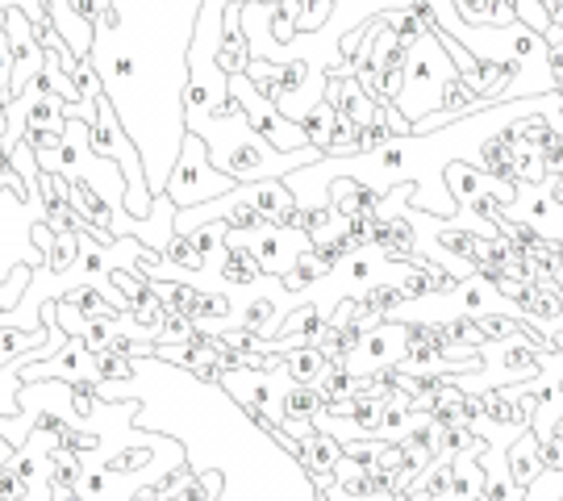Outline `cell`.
<instances>
[{
  "instance_id": "e0dca14e",
  "label": "cell",
  "mask_w": 563,
  "mask_h": 501,
  "mask_svg": "<svg viewBox=\"0 0 563 501\" xmlns=\"http://www.w3.org/2000/svg\"><path fill=\"white\" fill-rule=\"evenodd\" d=\"M246 80L260 88L263 97H280V63L263 59V55H255V59L246 63Z\"/></svg>"
},
{
  "instance_id": "2e32d148",
  "label": "cell",
  "mask_w": 563,
  "mask_h": 501,
  "mask_svg": "<svg viewBox=\"0 0 563 501\" xmlns=\"http://www.w3.org/2000/svg\"><path fill=\"white\" fill-rule=\"evenodd\" d=\"M188 239H192V247H197V255H201L205 263H213V260H222L225 255L230 230H225V221H205V226H197Z\"/></svg>"
},
{
  "instance_id": "7a4b0ae2",
  "label": "cell",
  "mask_w": 563,
  "mask_h": 501,
  "mask_svg": "<svg viewBox=\"0 0 563 501\" xmlns=\"http://www.w3.org/2000/svg\"><path fill=\"white\" fill-rule=\"evenodd\" d=\"M446 76H455V63H451V55L443 51V42L434 39V34L418 39L409 46L405 92H401V100H397V109H401L409 121L434 113V109H439V97H443Z\"/></svg>"
},
{
  "instance_id": "3957f363",
  "label": "cell",
  "mask_w": 563,
  "mask_h": 501,
  "mask_svg": "<svg viewBox=\"0 0 563 501\" xmlns=\"http://www.w3.org/2000/svg\"><path fill=\"white\" fill-rule=\"evenodd\" d=\"M163 193L176 200V209H192V205H205V200H218V197H225V193H234V181L213 167L209 142L188 130L180 142V160L172 167Z\"/></svg>"
},
{
  "instance_id": "30bf717a",
  "label": "cell",
  "mask_w": 563,
  "mask_h": 501,
  "mask_svg": "<svg viewBox=\"0 0 563 501\" xmlns=\"http://www.w3.org/2000/svg\"><path fill=\"white\" fill-rule=\"evenodd\" d=\"M334 363H330V356H325L318 342H305V347H292L288 356H284V372L292 377L297 384H318L330 372Z\"/></svg>"
},
{
  "instance_id": "7402d4cb",
  "label": "cell",
  "mask_w": 563,
  "mask_h": 501,
  "mask_svg": "<svg viewBox=\"0 0 563 501\" xmlns=\"http://www.w3.org/2000/svg\"><path fill=\"white\" fill-rule=\"evenodd\" d=\"M334 18V0H301V34H322Z\"/></svg>"
},
{
  "instance_id": "ac0fdd59",
  "label": "cell",
  "mask_w": 563,
  "mask_h": 501,
  "mask_svg": "<svg viewBox=\"0 0 563 501\" xmlns=\"http://www.w3.org/2000/svg\"><path fill=\"white\" fill-rule=\"evenodd\" d=\"M92 356H97V381H130V377L139 372V363L130 360V356H118V351H109V347L92 351Z\"/></svg>"
},
{
  "instance_id": "44dd1931",
  "label": "cell",
  "mask_w": 563,
  "mask_h": 501,
  "mask_svg": "<svg viewBox=\"0 0 563 501\" xmlns=\"http://www.w3.org/2000/svg\"><path fill=\"white\" fill-rule=\"evenodd\" d=\"M234 318V305L222 293H201L192 305V322H230Z\"/></svg>"
},
{
  "instance_id": "9c48e42d",
  "label": "cell",
  "mask_w": 563,
  "mask_h": 501,
  "mask_svg": "<svg viewBox=\"0 0 563 501\" xmlns=\"http://www.w3.org/2000/svg\"><path fill=\"white\" fill-rule=\"evenodd\" d=\"M484 489H488V472H484L481 456H455L446 501H484Z\"/></svg>"
},
{
  "instance_id": "4316f807",
  "label": "cell",
  "mask_w": 563,
  "mask_h": 501,
  "mask_svg": "<svg viewBox=\"0 0 563 501\" xmlns=\"http://www.w3.org/2000/svg\"><path fill=\"white\" fill-rule=\"evenodd\" d=\"M4 18H9V9H0V30H4Z\"/></svg>"
},
{
  "instance_id": "d4e9b609",
  "label": "cell",
  "mask_w": 563,
  "mask_h": 501,
  "mask_svg": "<svg viewBox=\"0 0 563 501\" xmlns=\"http://www.w3.org/2000/svg\"><path fill=\"white\" fill-rule=\"evenodd\" d=\"M13 460H18V443H13L9 435H4V431H0V472H4V468H9Z\"/></svg>"
},
{
  "instance_id": "5bb4252c",
  "label": "cell",
  "mask_w": 563,
  "mask_h": 501,
  "mask_svg": "<svg viewBox=\"0 0 563 501\" xmlns=\"http://www.w3.org/2000/svg\"><path fill=\"white\" fill-rule=\"evenodd\" d=\"M325 410V393L318 384H288V393H284V418H305L313 422L318 414Z\"/></svg>"
},
{
  "instance_id": "484cf974",
  "label": "cell",
  "mask_w": 563,
  "mask_h": 501,
  "mask_svg": "<svg viewBox=\"0 0 563 501\" xmlns=\"http://www.w3.org/2000/svg\"><path fill=\"white\" fill-rule=\"evenodd\" d=\"M313 501H334L330 493H313Z\"/></svg>"
},
{
  "instance_id": "ffe728a7",
  "label": "cell",
  "mask_w": 563,
  "mask_h": 501,
  "mask_svg": "<svg viewBox=\"0 0 563 501\" xmlns=\"http://www.w3.org/2000/svg\"><path fill=\"white\" fill-rule=\"evenodd\" d=\"M280 318V309H276V301L272 297H255L246 309H242V326L246 330H255V335H263L267 339V326Z\"/></svg>"
},
{
  "instance_id": "4fadbf2b",
  "label": "cell",
  "mask_w": 563,
  "mask_h": 501,
  "mask_svg": "<svg viewBox=\"0 0 563 501\" xmlns=\"http://www.w3.org/2000/svg\"><path fill=\"white\" fill-rule=\"evenodd\" d=\"M330 272H334V268H330V263H325L322 255H318V251L309 247V251H301V255H297V263H292V268L284 272L280 284H284V288H288V293H305L309 284L325 281Z\"/></svg>"
},
{
  "instance_id": "8fae6325",
  "label": "cell",
  "mask_w": 563,
  "mask_h": 501,
  "mask_svg": "<svg viewBox=\"0 0 563 501\" xmlns=\"http://www.w3.org/2000/svg\"><path fill=\"white\" fill-rule=\"evenodd\" d=\"M46 335H51L46 326H42V330H30V326H0V368L34 356L42 342H46Z\"/></svg>"
},
{
  "instance_id": "d6986e66",
  "label": "cell",
  "mask_w": 563,
  "mask_h": 501,
  "mask_svg": "<svg viewBox=\"0 0 563 501\" xmlns=\"http://www.w3.org/2000/svg\"><path fill=\"white\" fill-rule=\"evenodd\" d=\"M514 184H547L543 151H534V146H518V160H514Z\"/></svg>"
},
{
  "instance_id": "83f0119b",
  "label": "cell",
  "mask_w": 563,
  "mask_h": 501,
  "mask_svg": "<svg viewBox=\"0 0 563 501\" xmlns=\"http://www.w3.org/2000/svg\"><path fill=\"white\" fill-rule=\"evenodd\" d=\"M0 297H4V272H0Z\"/></svg>"
},
{
  "instance_id": "277c9868",
  "label": "cell",
  "mask_w": 563,
  "mask_h": 501,
  "mask_svg": "<svg viewBox=\"0 0 563 501\" xmlns=\"http://www.w3.org/2000/svg\"><path fill=\"white\" fill-rule=\"evenodd\" d=\"M230 92L239 97L242 118L251 121L263 139L276 146V151H301V146H313V142L301 134V126H297V121H288L280 109H276V100L263 97L260 88L246 80V72H242V76H230Z\"/></svg>"
},
{
  "instance_id": "52a82bcc",
  "label": "cell",
  "mask_w": 563,
  "mask_h": 501,
  "mask_svg": "<svg viewBox=\"0 0 563 501\" xmlns=\"http://www.w3.org/2000/svg\"><path fill=\"white\" fill-rule=\"evenodd\" d=\"M539 431H534V422L530 426H522L518 431V439L505 447V468H509V477H514V484L518 489H530V484L543 477V456H539Z\"/></svg>"
},
{
  "instance_id": "5b68a950",
  "label": "cell",
  "mask_w": 563,
  "mask_h": 501,
  "mask_svg": "<svg viewBox=\"0 0 563 501\" xmlns=\"http://www.w3.org/2000/svg\"><path fill=\"white\" fill-rule=\"evenodd\" d=\"M246 235L251 239H239V242H246L255 251V260L263 263L267 276H284L297 263V255L313 247V239L305 230H288V226H260V230H246Z\"/></svg>"
},
{
  "instance_id": "8992f818",
  "label": "cell",
  "mask_w": 563,
  "mask_h": 501,
  "mask_svg": "<svg viewBox=\"0 0 563 501\" xmlns=\"http://www.w3.org/2000/svg\"><path fill=\"white\" fill-rule=\"evenodd\" d=\"M4 30H9V46H13V100H18L30 88V80L46 67V46L34 34V21L25 18L21 9H9Z\"/></svg>"
},
{
  "instance_id": "ba28073f",
  "label": "cell",
  "mask_w": 563,
  "mask_h": 501,
  "mask_svg": "<svg viewBox=\"0 0 563 501\" xmlns=\"http://www.w3.org/2000/svg\"><path fill=\"white\" fill-rule=\"evenodd\" d=\"M518 146H522V142L514 139V130H509V121H505L501 130H493L488 139H481V172L514 181V160H518Z\"/></svg>"
},
{
  "instance_id": "6da1fadb",
  "label": "cell",
  "mask_w": 563,
  "mask_h": 501,
  "mask_svg": "<svg viewBox=\"0 0 563 501\" xmlns=\"http://www.w3.org/2000/svg\"><path fill=\"white\" fill-rule=\"evenodd\" d=\"M242 118V113H239ZM239 118H209L201 109H184V121L192 134H201L209 142V160L218 172H225L234 184H260V181H288L292 172H301L309 163H318L325 151L318 146H301V151H276L263 139L251 121H242V134H234Z\"/></svg>"
},
{
  "instance_id": "603a6c76",
  "label": "cell",
  "mask_w": 563,
  "mask_h": 501,
  "mask_svg": "<svg viewBox=\"0 0 563 501\" xmlns=\"http://www.w3.org/2000/svg\"><path fill=\"white\" fill-rule=\"evenodd\" d=\"M539 456H543V472H563V435L560 431H547L539 435Z\"/></svg>"
},
{
  "instance_id": "7c38bea8",
  "label": "cell",
  "mask_w": 563,
  "mask_h": 501,
  "mask_svg": "<svg viewBox=\"0 0 563 501\" xmlns=\"http://www.w3.org/2000/svg\"><path fill=\"white\" fill-rule=\"evenodd\" d=\"M443 181H446V193L467 209V205L488 188V172H481V167H472V163L460 160V163H451V167H446Z\"/></svg>"
},
{
  "instance_id": "9a60e30c",
  "label": "cell",
  "mask_w": 563,
  "mask_h": 501,
  "mask_svg": "<svg viewBox=\"0 0 563 501\" xmlns=\"http://www.w3.org/2000/svg\"><path fill=\"white\" fill-rule=\"evenodd\" d=\"M334 121H339V109H334V105H330V100H318V105H313V109H309V113H305L301 118V134L309 142H313V146H318V151H325V146H330V130H334Z\"/></svg>"
},
{
  "instance_id": "cb8c5ba5",
  "label": "cell",
  "mask_w": 563,
  "mask_h": 501,
  "mask_svg": "<svg viewBox=\"0 0 563 501\" xmlns=\"http://www.w3.org/2000/svg\"><path fill=\"white\" fill-rule=\"evenodd\" d=\"M188 477H192V464L184 460V464H176V468H172L167 477H159V481H155V489H159L163 498H172V493H176V489H180V484L188 481Z\"/></svg>"
}]
</instances>
